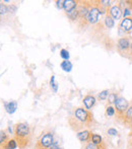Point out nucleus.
<instances>
[{
	"label": "nucleus",
	"mask_w": 132,
	"mask_h": 149,
	"mask_svg": "<svg viewBox=\"0 0 132 149\" xmlns=\"http://www.w3.org/2000/svg\"><path fill=\"white\" fill-rule=\"evenodd\" d=\"M15 10H16V6H14V5H12V4H10L9 6H8V11H10V12H15Z\"/></svg>",
	"instance_id": "31"
},
{
	"label": "nucleus",
	"mask_w": 132,
	"mask_h": 149,
	"mask_svg": "<svg viewBox=\"0 0 132 149\" xmlns=\"http://www.w3.org/2000/svg\"><path fill=\"white\" fill-rule=\"evenodd\" d=\"M104 24L106 26V29H113L115 26V20L112 18V16L110 15L109 13L106 14L105 16V19H104Z\"/></svg>",
	"instance_id": "15"
},
{
	"label": "nucleus",
	"mask_w": 132,
	"mask_h": 149,
	"mask_svg": "<svg viewBox=\"0 0 132 149\" xmlns=\"http://www.w3.org/2000/svg\"><path fill=\"white\" fill-rule=\"evenodd\" d=\"M116 114V111H115L114 106H107L106 107V116L107 117H113Z\"/></svg>",
	"instance_id": "22"
},
{
	"label": "nucleus",
	"mask_w": 132,
	"mask_h": 149,
	"mask_svg": "<svg viewBox=\"0 0 132 149\" xmlns=\"http://www.w3.org/2000/svg\"><path fill=\"white\" fill-rule=\"evenodd\" d=\"M78 4H79L78 0H65V1H64L63 9L65 10L66 13H68L71 10L75 9V8L78 6Z\"/></svg>",
	"instance_id": "12"
},
{
	"label": "nucleus",
	"mask_w": 132,
	"mask_h": 149,
	"mask_svg": "<svg viewBox=\"0 0 132 149\" xmlns=\"http://www.w3.org/2000/svg\"><path fill=\"white\" fill-rule=\"evenodd\" d=\"M108 13L110 14L111 16H112V18L114 20L120 19L121 16L123 15L122 8H121V6L119 5V4H115V5L111 6V8H110V10H109Z\"/></svg>",
	"instance_id": "8"
},
{
	"label": "nucleus",
	"mask_w": 132,
	"mask_h": 149,
	"mask_svg": "<svg viewBox=\"0 0 132 149\" xmlns=\"http://www.w3.org/2000/svg\"><path fill=\"white\" fill-rule=\"evenodd\" d=\"M85 149H107V146L105 143L97 145V144H94V143H91V142H89V143L85 144Z\"/></svg>",
	"instance_id": "17"
},
{
	"label": "nucleus",
	"mask_w": 132,
	"mask_h": 149,
	"mask_svg": "<svg viewBox=\"0 0 132 149\" xmlns=\"http://www.w3.org/2000/svg\"><path fill=\"white\" fill-rule=\"evenodd\" d=\"M109 94H110V91H109L108 89H105L98 94V98H99L100 100H108Z\"/></svg>",
	"instance_id": "23"
},
{
	"label": "nucleus",
	"mask_w": 132,
	"mask_h": 149,
	"mask_svg": "<svg viewBox=\"0 0 132 149\" xmlns=\"http://www.w3.org/2000/svg\"><path fill=\"white\" fill-rule=\"evenodd\" d=\"M132 120V104L131 106H129V108L127 109V111L125 112V114L123 115L122 119H121V123L124 124L126 127H128L129 123H130V121Z\"/></svg>",
	"instance_id": "13"
},
{
	"label": "nucleus",
	"mask_w": 132,
	"mask_h": 149,
	"mask_svg": "<svg viewBox=\"0 0 132 149\" xmlns=\"http://www.w3.org/2000/svg\"><path fill=\"white\" fill-rule=\"evenodd\" d=\"M107 133H108L109 135H111V136L118 135V131H117L116 129H114V128H110V129H108V132H107Z\"/></svg>",
	"instance_id": "28"
},
{
	"label": "nucleus",
	"mask_w": 132,
	"mask_h": 149,
	"mask_svg": "<svg viewBox=\"0 0 132 149\" xmlns=\"http://www.w3.org/2000/svg\"><path fill=\"white\" fill-rule=\"evenodd\" d=\"M117 51L124 57L128 58L130 56V48H131V42L128 37H123L119 38L118 41L116 43Z\"/></svg>",
	"instance_id": "4"
},
{
	"label": "nucleus",
	"mask_w": 132,
	"mask_h": 149,
	"mask_svg": "<svg viewBox=\"0 0 132 149\" xmlns=\"http://www.w3.org/2000/svg\"><path fill=\"white\" fill-rule=\"evenodd\" d=\"M61 68L63 69L65 72H70L71 71V69H72V63L70 62V61H66V60H64V61H62V63H61Z\"/></svg>",
	"instance_id": "19"
},
{
	"label": "nucleus",
	"mask_w": 132,
	"mask_h": 149,
	"mask_svg": "<svg viewBox=\"0 0 132 149\" xmlns=\"http://www.w3.org/2000/svg\"><path fill=\"white\" fill-rule=\"evenodd\" d=\"M5 110L8 114H13L14 112L17 109V102H5Z\"/></svg>",
	"instance_id": "14"
},
{
	"label": "nucleus",
	"mask_w": 132,
	"mask_h": 149,
	"mask_svg": "<svg viewBox=\"0 0 132 149\" xmlns=\"http://www.w3.org/2000/svg\"><path fill=\"white\" fill-rule=\"evenodd\" d=\"M68 124L71 127V129L74 130V131H76V132L82 131V130H85V126L83 125L81 122H79L76 118H74V117H70V118L68 119Z\"/></svg>",
	"instance_id": "10"
},
{
	"label": "nucleus",
	"mask_w": 132,
	"mask_h": 149,
	"mask_svg": "<svg viewBox=\"0 0 132 149\" xmlns=\"http://www.w3.org/2000/svg\"><path fill=\"white\" fill-rule=\"evenodd\" d=\"M56 6H57V8H59V9H62L64 6V1L63 0H58V1H56Z\"/></svg>",
	"instance_id": "29"
},
{
	"label": "nucleus",
	"mask_w": 132,
	"mask_h": 149,
	"mask_svg": "<svg viewBox=\"0 0 132 149\" xmlns=\"http://www.w3.org/2000/svg\"><path fill=\"white\" fill-rule=\"evenodd\" d=\"M49 149H62V148L58 146V142L57 141H54V143L52 144V146Z\"/></svg>",
	"instance_id": "30"
},
{
	"label": "nucleus",
	"mask_w": 132,
	"mask_h": 149,
	"mask_svg": "<svg viewBox=\"0 0 132 149\" xmlns=\"http://www.w3.org/2000/svg\"><path fill=\"white\" fill-rule=\"evenodd\" d=\"M82 102H83V104H85V109L89 111L91 109H93L94 107H95L96 102H97V100H96L95 95H93V94H87V95H85V97H83Z\"/></svg>",
	"instance_id": "11"
},
{
	"label": "nucleus",
	"mask_w": 132,
	"mask_h": 149,
	"mask_svg": "<svg viewBox=\"0 0 132 149\" xmlns=\"http://www.w3.org/2000/svg\"><path fill=\"white\" fill-rule=\"evenodd\" d=\"M14 139L17 143L18 148L24 149L31 143L32 139V132L29 124L18 123L14 129Z\"/></svg>",
	"instance_id": "1"
},
{
	"label": "nucleus",
	"mask_w": 132,
	"mask_h": 149,
	"mask_svg": "<svg viewBox=\"0 0 132 149\" xmlns=\"http://www.w3.org/2000/svg\"><path fill=\"white\" fill-rule=\"evenodd\" d=\"M114 108L116 111V117L118 121H121L123 115L125 114V112L127 111V109L129 108V102L126 98L122 97H118V100H116V102L114 104Z\"/></svg>",
	"instance_id": "6"
},
{
	"label": "nucleus",
	"mask_w": 132,
	"mask_h": 149,
	"mask_svg": "<svg viewBox=\"0 0 132 149\" xmlns=\"http://www.w3.org/2000/svg\"><path fill=\"white\" fill-rule=\"evenodd\" d=\"M129 60L132 61V43H131V48H130V56H129Z\"/></svg>",
	"instance_id": "33"
},
{
	"label": "nucleus",
	"mask_w": 132,
	"mask_h": 149,
	"mask_svg": "<svg viewBox=\"0 0 132 149\" xmlns=\"http://www.w3.org/2000/svg\"><path fill=\"white\" fill-rule=\"evenodd\" d=\"M8 12V6L0 2V17Z\"/></svg>",
	"instance_id": "26"
},
{
	"label": "nucleus",
	"mask_w": 132,
	"mask_h": 149,
	"mask_svg": "<svg viewBox=\"0 0 132 149\" xmlns=\"http://www.w3.org/2000/svg\"><path fill=\"white\" fill-rule=\"evenodd\" d=\"M128 147H132V137H129L128 139V144H127Z\"/></svg>",
	"instance_id": "32"
},
{
	"label": "nucleus",
	"mask_w": 132,
	"mask_h": 149,
	"mask_svg": "<svg viewBox=\"0 0 132 149\" xmlns=\"http://www.w3.org/2000/svg\"><path fill=\"white\" fill-rule=\"evenodd\" d=\"M128 137H132V130H131V131H130V133H129Z\"/></svg>",
	"instance_id": "34"
},
{
	"label": "nucleus",
	"mask_w": 132,
	"mask_h": 149,
	"mask_svg": "<svg viewBox=\"0 0 132 149\" xmlns=\"http://www.w3.org/2000/svg\"><path fill=\"white\" fill-rule=\"evenodd\" d=\"M9 140L7 133L5 131H0V148L3 149L4 145L7 143V141Z\"/></svg>",
	"instance_id": "16"
},
{
	"label": "nucleus",
	"mask_w": 132,
	"mask_h": 149,
	"mask_svg": "<svg viewBox=\"0 0 132 149\" xmlns=\"http://www.w3.org/2000/svg\"><path fill=\"white\" fill-rule=\"evenodd\" d=\"M119 29L122 30L126 35H130L132 31V16L123 18L119 24Z\"/></svg>",
	"instance_id": "7"
},
{
	"label": "nucleus",
	"mask_w": 132,
	"mask_h": 149,
	"mask_svg": "<svg viewBox=\"0 0 132 149\" xmlns=\"http://www.w3.org/2000/svg\"><path fill=\"white\" fill-rule=\"evenodd\" d=\"M117 100H118L117 93H110L108 96V104H110V106H112V104H114L115 102H116Z\"/></svg>",
	"instance_id": "24"
},
{
	"label": "nucleus",
	"mask_w": 132,
	"mask_h": 149,
	"mask_svg": "<svg viewBox=\"0 0 132 149\" xmlns=\"http://www.w3.org/2000/svg\"><path fill=\"white\" fill-rule=\"evenodd\" d=\"M0 149H2V148H0Z\"/></svg>",
	"instance_id": "36"
},
{
	"label": "nucleus",
	"mask_w": 132,
	"mask_h": 149,
	"mask_svg": "<svg viewBox=\"0 0 132 149\" xmlns=\"http://www.w3.org/2000/svg\"><path fill=\"white\" fill-rule=\"evenodd\" d=\"M91 143L94 144H97V145H100V144L104 143V141H103V138L102 136L99 135V134H93V136H91Z\"/></svg>",
	"instance_id": "21"
},
{
	"label": "nucleus",
	"mask_w": 132,
	"mask_h": 149,
	"mask_svg": "<svg viewBox=\"0 0 132 149\" xmlns=\"http://www.w3.org/2000/svg\"><path fill=\"white\" fill-rule=\"evenodd\" d=\"M50 85H51V87H52V89H53L54 92H57L58 84L55 82V76H54V75H52L51 76V79H50Z\"/></svg>",
	"instance_id": "25"
},
{
	"label": "nucleus",
	"mask_w": 132,
	"mask_h": 149,
	"mask_svg": "<svg viewBox=\"0 0 132 149\" xmlns=\"http://www.w3.org/2000/svg\"><path fill=\"white\" fill-rule=\"evenodd\" d=\"M93 132L91 130H82L80 132H77L76 136L78 138V140L82 143H89L91 140V136H93Z\"/></svg>",
	"instance_id": "9"
},
{
	"label": "nucleus",
	"mask_w": 132,
	"mask_h": 149,
	"mask_svg": "<svg viewBox=\"0 0 132 149\" xmlns=\"http://www.w3.org/2000/svg\"><path fill=\"white\" fill-rule=\"evenodd\" d=\"M18 146H17V143H16V141H15V139H9L7 141V143L4 145V147L3 149H15V148H17Z\"/></svg>",
	"instance_id": "20"
},
{
	"label": "nucleus",
	"mask_w": 132,
	"mask_h": 149,
	"mask_svg": "<svg viewBox=\"0 0 132 149\" xmlns=\"http://www.w3.org/2000/svg\"><path fill=\"white\" fill-rule=\"evenodd\" d=\"M94 3H95V2L93 1V6L91 7V9H89L87 15L85 16V18L82 22L78 24L79 28H85V26H91V24H98L100 14H101V10H100V7L98 6L97 1H96L97 4H94Z\"/></svg>",
	"instance_id": "3"
},
{
	"label": "nucleus",
	"mask_w": 132,
	"mask_h": 149,
	"mask_svg": "<svg viewBox=\"0 0 132 149\" xmlns=\"http://www.w3.org/2000/svg\"><path fill=\"white\" fill-rule=\"evenodd\" d=\"M73 117L81 122L85 127H91L95 124L93 113L85 108H76L73 113Z\"/></svg>",
	"instance_id": "2"
},
{
	"label": "nucleus",
	"mask_w": 132,
	"mask_h": 149,
	"mask_svg": "<svg viewBox=\"0 0 132 149\" xmlns=\"http://www.w3.org/2000/svg\"><path fill=\"white\" fill-rule=\"evenodd\" d=\"M54 143V136L51 132L43 133L36 143V149H49Z\"/></svg>",
	"instance_id": "5"
},
{
	"label": "nucleus",
	"mask_w": 132,
	"mask_h": 149,
	"mask_svg": "<svg viewBox=\"0 0 132 149\" xmlns=\"http://www.w3.org/2000/svg\"><path fill=\"white\" fill-rule=\"evenodd\" d=\"M127 149H132V147H128V146H127Z\"/></svg>",
	"instance_id": "35"
},
{
	"label": "nucleus",
	"mask_w": 132,
	"mask_h": 149,
	"mask_svg": "<svg viewBox=\"0 0 132 149\" xmlns=\"http://www.w3.org/2000/svg\"><path fill=\"white\" fill-rule=\"evenodd\" d=\"M60 56H61V58L62 59H64V60H66V61H68L69 60V52L67 51L66 49H62L61 51H60Z\"/></svg>",
	"instance_id": "27"
},
{
	"label": "nucleus",
	"mask_w": 132,
	"mask_h": 149,
	"mask_svg": "<svg viewBox=\"0 0 132 149\" xmlns=\"http://www.w3.org/2000/svg\"><path fill=\"white\" fill-rule=\"evenodd\" d=\"M68 18L70 20H78V16H79V11H78V8H75V9L71 10L70 12L66 13Z\"/></svg>",
	"instance_id": "18"
}]
</instances>
